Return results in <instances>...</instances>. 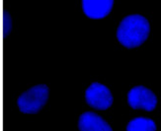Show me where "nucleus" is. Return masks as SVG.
<instances>
[{"instance_id":"nucleus-3","label":"nucleus","mask_w":161,"mask_h":131,"mask_svg":"<svg viewBox=\"0 0 161 131\" xmlns=\"http://www.w3.org/2000/svg\"><path fill=\"white\" fill-rule=\"evenodd\" d=\"M128 102L134 109L152 112L157 106V98L152 91L143 86L134 87L128 94Z\"/></svg>"},{"instance_id":"nucleus-1","label":"nucleus","mask_w":161,"mask_h":131,"mask_svg":"<svg viewBox=\"0 0 161 131\" xmlns=\"http://www.w3.org/2000/svg\"><path fill=\"white\" fill-rule=\"evenodd\" d=\"M149 33L150 25L147 19L135 14L122 20L117 30V38L121 45L127 48H135L147 39Z\"/></svg>"},{"instance_id":"nucleus-6","label":"nucleus","mask_w":161,"mask_h":131,"mask_svg":"<svg viewBox=\"0 0 161 131\" xmlns=\"http://www.w3.org/2000/svg\"><path fill=\"white\" fill-rule=\"evenodd\" d=\"M78 128L81 131H112V127L100 115L92 112L84 113L80 115Z\"/></svg>"},{"instance_id":"nucleus-5","label":"nucleus","mask_w":161,"mask_h":131,"mask_svg":"<svg viewBox=\"0 0 161 131\" xmlns=\"http://www.w3.org/2000/svg\"><path fill=\"white\" fill-rule=\"evenodd\" d=\"M114 0H82L84 14L90 19L99 20L107 17L112 11Z\"/></svg>"},{"instance_id":"nucleus-4","label":"nucleus","mask_w":161,"mask_h":131,"mask_svg":"<svg viewBox=\"0 0 161 131\" xmlns=\"http://www.w3.org/2000/svg\"><path fill=\"white\" fill-rule=\"evenodd\" d=\"M87 103L95 109L105 110L113 105V96L110 90L100 83L91 84L85 92Z\"/></svg>"},{"instance_id":"nucleus-2","label":"nucleus","mask_w":161,"mask_h":131,"mask_svg":"<svg viewBox=\"0 0 161 131\" xmlns=\"http://www.w3.org/2000/svg\"><path fill=\"white\" fill-rule=\"evenodd\" d=\"M48 99V88L47 85L34 86L21 95L17 105L21 113L26 114H35L45 107Z\"/></svg>"},{"instance_id":"nucleus-8","label":"nucleus","mask_w":161,"mask_h":131,"mask_svg":"<svg viewBox=\"0 0 161 131\" xmlns=\"http://www.w3.org/2000/svg\"><path fill=\"white\" fill-rule=\"evenodd\" d=\"M3 36L6 38L12 30V19L10 14L7 11H4L3 13Z\"/></svg>"},{"instance_id":"nucleus-7","label":"nucleus","mask_w":161,"mask_h":131,"mask_svg":"<svg viewBox=\"0 0 161 131\" xmlns=\"http://www.w3.org/2000/svg\"><path fill=\"white\" fill-rule=\"evenodd\" d=\"M128 131H155L156 124L147 117H136L130 120L127 125Z\"/></svg>"}]
</instances>
